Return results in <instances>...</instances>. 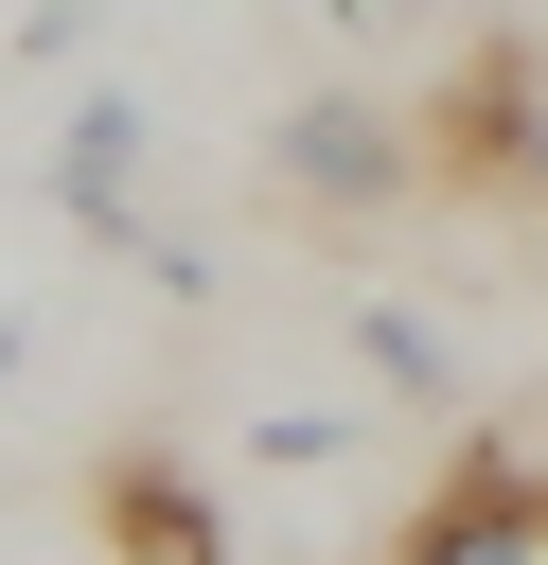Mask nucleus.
Segmentation results:
<instances>
[{
	"mask_svg": "<svg viewBox=\"0 0 548 565\" xmlns=\"http://www.w3.org/2000/svg\"><path fill=\"white\" fill-rule=\"evenodd\" d=\"M407 124H424V177H442V194H548V35H530V18L477 35Z\"/></svg>",
	"mask_w": 548,
	"mask_h": 565,
	"instance_id": "1",
	"label": "nucleus"
},
{
	"mask_svg": "<svg viewBox=\"0 0 548 565\" xmlns=\"http://www.w3.org/2000/svg\"><path fill=\"white\" fill-rule=\"evenodd\" d=\"M389 565H548V459H513L495 424H460V459L389 512Z\"/></svg>",
	"mask_w": 548,
	"mask_h": 565,
	"instance_id": "2",
	"label": "nucleus"
},
{
	"mask_svg": "<svg viewBox=\"0 0 548 565\" xmlns=\"http://www.w3.org/2000/svg\"><path fill=\"white\" fill-rule=\"evenodd\" d=\"M265 177H283L301 212H389V194H424V124H407L389 88H301L283 141H265Z\"/></svg>",
	"mask_w": 548,
	"mask_h": 565,
	"instance_id": "3",
	"label": "nucleus"
},
{
	"mask_svg": "<svg viewBox=\"0 0 548 565\" xmlns=\"http://www.w3.org/2000/svg\"><path fill=\"white\" fill-rule=\"evenodd\" d=\"M88 530H106V565H230V512H212V477L177 441L88 459Z\"/></svg>",
	"mask_w": 548,
	"mask_h": 565,
	"instance_id": "4",
	"label": "nucleus"
},
{
	"mask_svg": "<svg viewBox=\"0 0 548 565\" xmlns=\"http://www.w3.org/2000/svg\"><path fill=\"white\" fill-rule=\"evenodd\" d=\"M141 141H159V124H141L124 88H88L71 141H53V212H71V230H141Z\"/></svg>",
	"mask_w": 548,
	"mask_h": 565,
	"instance_id": "5",
	"label": "nucleus"
},
{
	"mask_svg": "<svg viewBox=\"0 0 548 565\" xmlns=\"http://www.w3.org/2000/svg\"><path fill=\"white\" fill-rule=\"evenodd\" d=\"M354 353H371L407 406H460V353H442V318H407V300H354Z\"/></svg>",
	"mask_w": 548,
	"mask_h": 565,
	"instance_id": "6",
	"label": "nucleus"
},
{
	"mask_svg": "<svg viewBox=\"0 0 548 565\" xmlns=\"http://www.w3.org/2000/svg\"><path fill=\"white\" fill-rule=\"evenodd\" d=\"M530 35H548V0H530Z\"/></svg>",
	"mask_w": 548,
	"mask_h": 565,
	"instance_id": "7",
	"label": "nucleus"
},
{
	"mask_svg": "<svg viewBox=\"0 0 548 565\" xmlns=\"http://www.w3.org/2000/svg\"><path fill=\"white\" fill-rule=\"evenodd\" d=\"M530 212H548V194H530Z\"/></svg>",
	"mask_w": 548,
	"mask_h": 565,
	"instance_id": "8",
	"label": "nucleus"
}]
</instances>
